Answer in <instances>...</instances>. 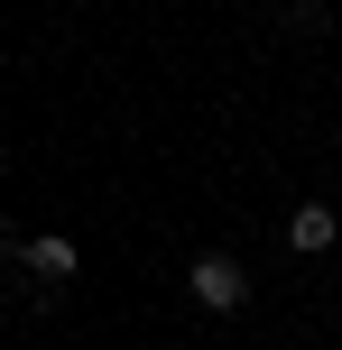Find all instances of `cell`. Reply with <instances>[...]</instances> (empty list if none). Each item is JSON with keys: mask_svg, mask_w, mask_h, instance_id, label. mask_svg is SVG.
<instances>
[{"mask_svg": "<svg viewBox=\"0 0 342 350\" xmlns=\"http://www.w3.org/2000/svg\"><path fill=\"white\" fill-rule=\"evenodd\" d=\"M28 277H37V295H56V286L74 277V240H65V230H37V240H28Z\"/></svg>", "mask_w": 342, "mask_h": 350, "instance_id": "2", "label": "cell"}, {"mask_svg": "<svg viewBox=\"0 0 342 350\" xmlns=\"http://www.w3.org/2000/svg\"><path fill=\"white\" fill-rule=\"evenodd\" d=\"M287 240H296V249L315 258V249H333V240H342V212H333V203H306V212L287 221Z\"/></svg>", "mask_w": 342, "mask_h": 350, "instance_id": "3", "label": "cell"}, {"mask_svg": "<svg viewBox=\"0 0 342 350\" xmlns=\"http://www.w3.org/2000/svg\"><path fill=\"white\" fill-rule=\"evenodd\" d=\"M195 304L204 314H241V304H250V267H241L232 249H204L195 258Z\"/></svg>", "mask_w": 342, "mask_h": 350, "instance_id": "1", "label": "cell"}, {"mask_svg": "<svg viewBox=\"0 0 342 350\" xmlns=\"http://www.w3.org/2000/svg\"><path fill=\"white\" fill-rule=\"evenodd\" d=\"M0 258H10V212H0Z\"/></svg>", "mask_w": 342, "mask_h": 350, "instance_id": "4", "label": "cell"}, {"mask_svg": "<svg viewBox=\"0 0 342 350\" xmlns=\"http://www.w3.org/2000/svg\"><path fill=\"white\" fill-rule=\"evenodd\" d=\"M306 10H324V0H306Z\"/></svg>", "mask_w": 342, "mask_h": 350, "instance_id": "5", "label": "cell"}]
</instances>
